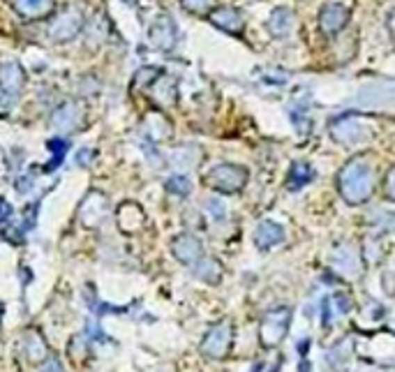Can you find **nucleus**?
Masks as SVG:
<instances>
[{
    "label": "nucleus",
    "mask_w": 395,
    "mask_h": 372,
    "mask_svg": "<svg viewBox=\"0 0 395 372\" xmlns=\"http://www.w3.org/2000/svg\"><path fill=\"white\" fill-rule=\"evenodd\" d=\"M337 190L349 206L365 204L375 192V167L370 155H356L337 174Z\"/></svg>",
    "instance_id": "f257e3e1"
},
{
    "label": "nucleus",
    "mask_w": 395,
    "mask_h": 372,
    "mask_svg": "<svg viewBox=\"0 0 395 372\" xmlns=\"http://www.w3.org/2000/svg\"><path fill=\"white\" fill-rule=\"evenodd\" d=\"M248 169L241 167V164H218L213 167L208 174L204 176V183L215 192H222V195H236L248 185Z\"/></svg>",
    "instance_id": "f03ea898"
},
{
    "label": "nucleus",
    "mask_w": 395,
    "mask_h": 372,
    "mask_svg": "<svg viewBox=\"0 0 395 372\" xmlns=\"http://www.w3.org/2000/svg\"><path fill=\"white\" fill-rule=\"evenodd\" d=\"M289 324H291V310L289 307H275V310H268L259 321V342L261 347L273 349L277 347L280 342L287 338L289 333Z\"/></svg>",
    "instance_id": "7ed1b4c3"
},
{
    "label": "nucleus",
    "mask_w": 395,
    "mask_h": 372,
    "mask_svg": "<svg viewBox=\"0 0 395 372\" xmlns=\"http://www.w3.org/2000/svg\"><path fill=\"white\" fill-rule=\"evenodd\" d=\"M232 340H234V326H232V321L225 319V321H218V324H213L208 328L199 349L206 359L220 361V359H227L229 349H232Z\"/></svg>",
    "instance_id": "20e7f679"
},
{
    "label": "nucleus",
    "mask_w": 395,
    "mask_h": 372,
    "mask_svg": "<svg viewBox=\"0 0 395 372\" xmlns=\"http://www.w3.org/2000/svg\"><path fill=\"white\" fill-rule=\"evenodd\" d=\"M330 132H333L335 141H340L342 146H349V148H354L370 139V130L361 123L358 113H344V116L335 118L333 125H330Z\"/></svg>",
    "instance_id": "39448f33"
},
{
    "label": "nucleus",
    "mask_w": 395,
    "mask_h": 372,
    "mask_svg": "<svg viewBox=\"0 0 395 372\" xmlns=\"http://www.w3.org/2000/svg\"><path fill=\"white\" fill-rule=\"evenodd\" d=\"M330 264H333L335 273L340 277H344V280H356V277L363 275L361 248L351 245V243H340V245L333 250Z\"/></svg>",
    "instance_id": "423d86ee"
},
{
    "label": "nucleus",
    "mask_w": 395,
    "mask_h": 372,
    "mask_svg": "<svg viewBox=\"0 0 395 372\" xmlns=\"http://www.w3.org/2000/svg\"><path fill=\"white\" fill-rule=\"evenodd\" d=\"M106 213H109V199L99 190L88 192L79 206V220L83 223V227H97L106 218Z\"/></svg>",
    "instance_id": "0eeeda50"
},
{
    "label": "nucleus",
    "mask_w": 395,
    "mask_h": 372,
    "mask_svg": "<svg viewBox=\"0 0 395 372\" xmlns=\"http://www.w3.org/2000/svg\"><path fill=\"white\" fill-rule=\"evenodd\" d=\"M171 254L176 257L183 266H195V264L204 257V245L195 234H178L171 241Z\"/></svg>",
    "instance_id": "6e6552de"
},
{
    "label": "nucleus",
    "mask_w": 395,
    "mask_h": 372,
    "mask_svg": "<svg viewBox=\"0 0 395 372\" xmlns=\"http://www.w3.org/2000/svg\"><path fill=\"white\" fill-rule=\"evenodd\" d=\"M208 21L229 35H243V31H245V19H243L241 10L229 7V5L215 7V10L208 14Z\"/></svg>",
    "instance_id": "1a4fd4ad"
},
{
    "label": "nucleus",
    "mask_w": 395,
    "mask_h": 372,
    "mask_svg": "<svg viewBox=\"0 0 395 372\" xmlns=\"http://www.w3.org/2000/svg\"><path fill=\"white\" fill-rule=\"evenodd\" d=\"M21 354H24V359L28 363H47L51 356H49V345L47 340L42 338L40 331H35V328H28L24 333V338H21Z\"/></svg>",
    "instance_id": "9d476101"
},
{
    "label": "nucleus",
    "mask_w": 395,
    "mask_h": 372,
    "mask_svg": "<svg viewBox=\"0 0 395 372\" xmlns=\"http://www.w3.org/2000/svg\"><path fill=\"white\" fill-rule=\"evenodd\" d=\"M349 21V10L342 3H328L321 7L319 12V28L326 35H337L347 26Z\"/></svg>",
    "instance_id": "9b49d317"
},
{
    "label": "nucleus",
    "mask_w": 395,
    "mask_h": 372,
    "mask_svg": "<svg viewBox=\"0 0 395 372\" xmlns=\"http://www.w3.org/2000/svg\"><path fill=\"white\" fill-rule=\"evenodd\" d=\"M116 223L120 227V232L125 234H139L143 225H146V213L139 204L125 202L116 209Z\"/></svg>",
    "instance_id": "f8f14e48"
},
{
    "label": "nucleus",
    "mask_w": 395,
    "mask_h": 372,
    "mask_svg": "<svg viewBox=\"0 0 395 372\" xmlns=\"http://www.w3.org/2000/svg\"><path fill=\"white\" fill-rule=\"evenodd\" d=\"M293 26H296V14H293L289 7H277V10L271 12L268 21H266V28H268V33L273 38H287Z\"/></svg>",
    "instance_id": "ddd939ff"
},
{
    "label": "nucleus",
    "mask_w": 395,
    "mask_h": 372,
    "mask_svg": "<svg viewBox=\"0 0 395 372\" xmlns=\"http://www.w3.org/2000/svg\"><path fill=\"white\" fill-rule=\"evenodd\" d=\"M26 83V76H24V70L17 63H3L0 65V88H3L5 95H17L21 92Z\"/></svg>",
    "instance_id": "4468645a"
},
{
    "label": "nucleus",
    "mask_w": 395,
    "mask_h": 372,
    "mask_svg": "<svg viewBox=\"0 0 395 372\" xmlns=\"http://www.w3.org/2000/svg\"><path fill=\"white\" fill-rule=\"evenodd\" d=\"M282 241H284V229L277 223H273V220H264V223H259V227L255 229V243L259 250H271Z\"/></svg>",
    "instance_id": "2eb2a0df"
},
{
    "label": "nucleus",
    "mask_w": 395,
    "mask_h": 372,
    "mask_svg": "<svg viewBox=\"0 0 395 372\" xmlns=\"http://www.w3.org/2000/svg\"><path fill=\"white\" fill-rule=\"evenodd\" d=\"M192 273H195L199 280H204L206 284H220L222 275H225V268L218 259L213 257H201V259L192 266Z\"/></svg>",
    "instance_id": "dca6fc26"
},
{
    "label": "nucleus",
    "mask_w": 395,
    "mask_h": 372,
    "mask_svg": "<svg viewBox=\"0 0 395 372\" xmlns=\"http://www.w3.org/2000/svg\"><path fill=\"white\" fill-rule=\"evenodd\" d=\"M79 116H81V113H79V106L67 102V104H63L61 109H56L54 118H51V125L61 132H70L79 125Z\"/></svg>",
    "instance_id": "f3484780"
},
{
    "label": "nucleus",
    "mask_w": 395,
    "mask_h": 372,
    "mask_svg": "<svg viewBox=\"0 0 395 372\" xmlns=\"http://www.w3.org/2000/svg\"><path fill=\"white\" fill-rule=\"evenodd\" d=\"M314 178V171L307 162H293L289 174H287V188L291 192H296L300 188H305L307 183H312Z\"/></svg>",
    "instance_id": "a211bd4d"
},
{
    "label": "nucleus",
    "mask_w": 395,
    "mask_h": 372,
    "mask_svg": "<svg viewBox=\"0 0 395 372\" xmlns=\"http://www.w3.org/2000/svg\"><path fill=\"white\" fill-rule=\"evenodd\" d=\"M150 40L157 49H171L176 42V28L169 19H160L150 31Z\"/></svg>",
    "instance_id": "6ab92c4d"
},
{
    "label": "nucleus",
    "mask_w": 395,
    "mask_h": 372,
    "mask_svg": "<svg viewBox=\"0 0 395 372\" xmlns=\"http://www.w3.org/2000/svg\"><path fill=\"white\" fill-rule=\"evenodd\" d=\"M361 254L365 264H379L384 259V245L377 236H365L363 245H361Z\"/></svg>",
    "instance_id": "aec40b11"
},
{
    "label": "nucleus",
    "mask_w": 395,
    "mask_h": 372,
    "mask_svg": "<svg viewBox=\"0 0 395 372\" xmlns=\"http://www.w3.org/2000/svg\"><path fill=\"white\" fill-rule=\"evenodd\" d=\"M351 354H354V340L347 338V340H342V345H335L330 349L328 359L333 366H344V363L351 359Z\"/></svg>",
    "instance_id": "412c9836"
},
{
    "label": "nucleus",
    "mask_w": 395,
    "mask_h": 372,
    "mask_svg": "<svg viewBox=\"0 0 395 372\" xmlns=\"http://www.w3.org/2000/svg\"><path fill=\"white\" fill-rule=\"evenodd\" d=\"M167 192H171V195H176V197H188L190 192H192V183H190V178L188 176H171L169 181H167Z\"/></svg>",
    "instance_id": "4be33fe9"
},
{
    "label": "nucleus",
    "mask_w": 395,
    "mask_h": 372,
    "mask_svg": "<svg viewBox=\"0 0 395 372\" xmlns=\"http://www.w3.org/2000/svg\"><path fill=\"white\" fill-rule=\"evenodd\" d=\"M192 148H195V146H183V148H178L176 153H174V157H171V160H174V164H176L178 169H192L195 164H199L201 157H192L190 155Z\"/></svg>",
    "instance_id": "5701e85b"
},
{
    "label": "nucleus",
    "mask_w": 395,
    "mask_h": 372,
    "mask_svg": "<svg viewBox=\"0 0 395 372\" xmlns=\"http://www.w3.org/2000/svg\"><path fill=\"white\" fill-rule=\"evenodd\" d=\"M181 3L185 10L192 14H204V12L211 14L215 10V3H218V0H181Z\"/></svg>",
    "instance_id": "b1692460"
},
{
    "label": "nucleus",
    "mask_w": 395,
    "mask_h": 372,
    "mask_svg": "<svg viewBox=\"0 0 395 372\" xmlns=\"http://www.w3.org/2000/svg\"><path fill=\"white\" fill-rule=\"evenodd\" d=\"M204 206H206V213L211 216V220H222V218H225L227 209H225V204H222L220 199H215V197L206 199Z\"/></svg>",
    "instance_id": "393cba45"
},
{
    "label": "nucleus",
    "mask_w": 395,
    "mask_h": 372,
    "mask_svg": "<svg viewBox=\"0 0 395 372\" xmlns=\"http://www.w3.org/2000/svg\"><path fill=\"white\" fill-rule=\"evenodd\" d=\"M335 303V310L340 312V314H344V312H349L351 307H354V303H351V296L349 294H344V291H337V294L330 298Z\"/></svg>",
    "instance_id": "a878e982"
},
{
    "label": "nucleus",
    "mask_w": 395,
    "mask_h": 372,
    "mask_svg": "<svg viewBox=\"0 0 395 372\" xmlns=\"http://www.w3.org/2000/svg\"><path fill=\"white\" fill-rule=\"evenodd\" d=\"M49 148H51V153H56V167H58V162L63 160V155H65V150H67V141L56 137L49 141Z\"/></svg>",
    "instance_id": "bb28decb"
},
{
    "label": "nucleus",
    "mask_w": 395,
    "mask_h": 372,
    "mask_svg": "<svg viewBox=\"0 0 395 372\" xmlns=\"http://www.w3.org/2000/svg\"><path fill=\"white\" fill-rule=\"evenodd\" d=\"M384 195L389 197L391 202H395V167L384 178Z\"/></svg>",
    "instance_id": "cd10ccee"
},
{
    "label": "nucleus",
    "mask_w": 395,
    "mask_h": 372,
    "mask_svg": "<svg viewBox=\"0 0 395 372\" xmlns=\"http://www.w3.org/2000/svg\"><path fill=\"white\" fill-rule=\"evenodd\" d=\"M92 160H95V153H92L90 148H81L76 153V164H79V167H90Z\"/></svg>",
    "instance_id": "c85d7f7f"
},
{
    "label": "nucleus",
    "mask_w": 395,
    "mask_h": 372,
    "mask_svg": "<svg viewBox=\"0 0 395 372\" xmlns=\"http://www.w3.org/2000/svg\"><path fill=\"white\" fill-rule=\"evenodd\" d=\"M321 324H324L326 328L333 324V314H330V298L321 300Z\"/></svg>",
    "instance_id": "c756f323"
},
{
    "label": "nucleus",
    "mask_w": 395,
    "mask_h": 372,
    "mask_svg": "<svg viewBox=\"0 0 395 372\" xmlns=\"http://www.w3.org/2000/svg\"><path fill=\"white\" fill-rule=\"evenodd\" d=\"M40 372H65V370H63V363L58 359H49L45 363V368H42Z\"/></svg>",
    "instance_id": "7c9ffc66"
},
{
    "label": "nucleus",
    "mask_w": 395,
    "mask_h": 372,
    "mask_svg": "<svg viewBox=\"0 0 395 372\" xmlns=\"http://www.w3.org/2000/svg\"><path fill=\"white\" fill-rule=\"evenodd\" d=\"M382 277H384L382 284H384L386 294H395V284H393V273H391V270H386V273H384Z\"/></svg>",
    "instance_id": "2f4dec72"
},
{
    "label": "nucleus",
    "mask_w": 395,
    "mask_h": 372,
    "mask_svg": "<svg viewBox=\"0 0 395 372\" xmlns=\"http://www.w3.org/2000/svg\"><path fill=\"white\" fill-rule=\"evenodd\" d=\"M382 229H384V232H391V234H395V213H389V216L384 218Z\"/></svg>",
    "instance_id": "473e14b6"
},
{
    "label": "nucleus",
    "mask_w": 395,
    "mask_h": 372,
    "mask_svg": "<svg viewBox=\"0 0 395 372\" xmlns=\"http://www.w3.org/2000/svg\"><path fill=\"white\" fill-rule=\"evenodd\" d=\"M12 216V206L5 202L3 197H0V223H3V220H7Z\"/></svg>",
    "instance_id": "72a5a7b5"
},
{
    "label": "nucleus",
    "mask_w": 395,
    "mask_h": 372,
    "mask_svg": "<svg viewBox=\"0 0 395 372\" xmlns=\"http://www.w3.org/2000/svg\"><path fill=\"white\" fill-rule=\"evenodd\" d=\"M389 33H391V38L395 42V10L391 12V17H389Z\"/></svg>",
    "instance_id": "f704fd0d"
},
{
    "label": "nucleus",
    "mask_w": 395,
    "mask_h": 372,
    "mask_svg": "<svg viewBox=\"0 0 395 372\" xmlns=\"http://www.w3.org/2000/svg\"><path fill=\"white\" fill-rule=\"evenodd\" d=\"M386 331H389V333H393V335H395V319H391L389 324H386Z\"/></svg>",
    "instance_id": "c9c22d12"
},
{
    "label": "nucleus",
    "mask_w": 395,
    "mask_h": 372,
    "mask_svg": "<svg viewBox=\"0 0 395 372\" xmlns=\"http://www.w3.org/2000/svg\"><path fill=\"white\" fill-rule=\"evenodd\" d=\"M298 372H310V363H307V361H303V363H300Z\"/></svg>",
    "instance_id": "e433bc0d"
},
{
    "label": "nucleus",
    "mask_w": 395,
    "mask_h": 372,
    "mask_svg": "<svg viewBox=\"0 0 395 372\" xmlns=\"http://www.w3.org/2000/svg\"><path fill=\"white\" fill-rule=\"evenodd\" d=\"M0 321H3V303H0Z\"/></svg>",
    "instance_id": "4c0bfd02"
}]
</instances>
